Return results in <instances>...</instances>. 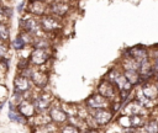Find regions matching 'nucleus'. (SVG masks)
I'll use <instances>...</instances> for the list:
<instances>
[{
  "mask_svg": "<svg viewBox=\"0 0 158 133\" xmlns=\"http://www.w3.org/2000/svg\"><path fill=\"white\" fill-rule=\"evenodd\" d=\"M98 91L100 95H102L104 97H106L110 102H114L116 100H118V95H117V87L115 86V84H112L109 80H104L100 83Z\"/></svg>",
  "mask_w": 158,
  "mask_h": 133,
  "instance_id": "obj_1",
  "label": "nucleus"
},
{
  "mask_svg": "<svg viewBox=\"0 0 158 133\" xmlns=\"http://www.w3.org/2000/svg\"><path fill=\"white\" fill-rule=\"evenodd\" d=\"M85 105L88 108L98 110V108H109L111 106V102L106 97H104L102 95L95 94V95H91L90 97H88L85 100Z\"/></svg>",
  "mask_w": 158,
  "mask_h": 133,
  "instance_id": "obj_2",
  "label": "nucleus"
},
{
  "mask_svg": "<svg viewBox=\"0 0 158 133\" xmlns=\"http://www.w3.org/2000/svg\"><path fill=\"white\" fill-rule=\"evenodd\" d=\"M112 116H114V112L109 108H98V110H94L91 117H93V121L96 126H106L111 119H112Z\"/></svg>",
  "mask_w": 158,
  "mask_h": 133,
  "instance_id": "obj_3",
  "label": "nucleus"
},
{
  "mask_svg": "<svg viewBox=\"0 0 158 133\" xmlns=\"http://www.w3.org/2000/svg\"><path fill=\"white\" fill-rule=\"evenodd\" d=\"M40 25H41V28L44 32H54V31H58L60 28V23L54 17V15L53 16L42 15L41 18H40Z\"/></svg>",
  "mask_w": 158,
  "mask_h": 133,
  "instance_id": "obj_4",
  "label": "nucleus"
},
{
  "mask_svg": "<svg viewBox=\"0 0 158 133\" xmlns=\"http://www.w3.org/2000/svg\"><path fill=\"white\" fill-rule=\"evenodd\" d=\"M49 58L47 48H35L30 55V62L35 65H42Z\"/></svg>",
  "mask_w": 158,
  "mask_h": 133,
  "instance_id": "obj_5",
  "label": "nucleus"
},
{
  "mask_svg": "<svg viewBox=\"0 0 158 133\" xmlns=\"http://www.w3.org/2000/svg\"><path fill=\"white\" fill-rule=\"evenodd\" d=\"M21 26H22L23 31L28 32L30 34H37L38 31L41 30L40 21L36 20V18H33V17L22 18V20H21Z\"/></svg>",
  "mask_w": 158,
  "mask_h": 133,
  "instance_id": "obj_6",
  "label": "nucleus"
},
{
  "mask_svg": "<svg viewBox=\"0 0 158 133\" xmlns=\"http://www.w3.org/2000/svg\"><path fill=\"white\" fill-rule=\"evenodd\" d=\"M49 102H51V95H48V94L38 95V96L33 100L35 110H36L37 112H43V111H46V110L49 108Z\"/></svg>",
  "mask_w": 158,
  "mask_h": 133,
  "instance_id": "obj_7",
  "label": "nucleus"
},
{
  "mask_svg": "<svg viewBox=\"0 0 158 133\" xmlns=\"http://www.w3.org/2000/svg\"><path fill=\"white\" fill-rule=\"evenodd\" d=\"M69 10V5L63 2V1H53L51 5H49V11L52 12V15L59 17V16H64Z\"/></svg>",
  "mask_w": 158,
  "mask_h": 133,
  "instance_id": "obj_8",
  "label": "nucleus"
},
{
  "mask_svg": "<svg viewBox=\"0 0 158 133\" xmlns=\"http://www.w3.org/2000/svg\"><path fill=\"white\" fill-rule=\"evenodd\" d=\"M16 108L20 111V113H22L26 118L27 117H32L33 115H35V112H36V110H35V106H33V102H30L27 99H23L17 106H16Z\"/></svg>",
  "mask_w": 158,
  "mask_h": 133,
  "instance_id": "obj_9",
  "label": "nucleus"
},
{
  "mask_svg": "<svg viewBox=\"0 0 158 133\" xmlns=\"http://www.w3.org/2000/svg\"><path fill=\"white\" fill-rule=\"evenodd\" d=\"M14 86H15V92L23 94V92H26L30 89V79L20 74L19 76L15 78Z\"/></svg>",
  "mask_w": 158,
  "mask_h": 133,
  "instance_id": "obj_10",
  "label": "nucleus"
},
{
  "mask_svg": "<svg viewBox=\"0 0 158 133\" xmlns=\"http://www.w3.org/2000/svg\"><path fill=\"white\" fill-rule=\"evenodd\" d=\"M48 116H49V118H51L53 122H56V123H62V122L67 121V118H68L67 113H65L62 108L56 107V106H51Z\"/></svg>",
  "mask_w": 158,
  "mask_h": 133,
  "instance_id": "obj_11",
  "label": "nucleus"
},
{
  "mask_svg": "<svg viewBox=\"0 0 158 133\" xmlns=\"http://www.w3.org/2000/svg\"><path fill=\"white\" fill-rule=\"evenodd\" d=\"M123 71V75L125 78L133 85V86H139L142 83H141V75L138 73V70H135V69H126V70H122Z\"/></svg>",
  "mask_w": 158,
  "mask_h": 133,
  "instance_id": "obj_12",
  "label": "nucleus"
},
{
  "mask_svg": "<svg viewBox=\"0 0 158 133\" xmlns=\"http://www.w3.org/2000/svg\"><path fill=\"white\" fill-rule=\"evenodd\" d=\"M9 118L12 122H16L20 124H26V122H27L26 117L22 113H20V111L17 108H15V106L11 103H10V108H9Z\"/></svg>",
  "mask_w": 158,
  "mask_h": 133,
  "instance_id": "obj_13",
  "label": "nucleus"
},
{
  "mask_svg": "<svg viewBox=\"0 0 158 133\" xmlns=\"http://www.w3.org/2000/svg\"><path fill=\"white\" fill-rule=\"evenodd\" d=\"M31 80L37 87H43V86H46L48 79H47L46 74H43L41 71H33L31 75Z\"/></svg>",
  "mask_w": 158,
  "mask_h": 133,
  "instance_id": "obj_14",
  "label": "nucleus"
},
{
  "mask_svg": "<svg viewBox=\"0 0 158 133\" xmlns=\"http://www.w3.org/2000/svg\"><path fill=\"white\" fill-rule=\"evenodd\" d=\"M46 7L43 5V1H30V5H28V11H31L33 15L36 16H42L43 12H44Z\"/></svg>",
  "mask_w": 158,
  "mask_h": 133,
  "instance_id": "obj_15",
  "label": "nucleus"
},
{
  "mask_svg": "<svg viewBox=\"0 0 158 133\" xmlns=\"http://www.w3.org/2000/svg\"><path fill=\"white\" fill-rule=\"evenodd\" d=\"M142 131L148 133H158V118H148L146 119Z\"/></svg>",
  "mask_w": 158,
  "mask_h": 133,
  "instance_id": "obj_16",
  "label": "nucleus"
},
{
  "mask_svg": "<svg viewBox=\"0 0 158 133\" xmlns=\"http://www.w3.org/2000/svg\"><path fill=\"white\" fill-rule=\"evenodd\" d=\"M10 38V31L9 27L4 23H0V43L2 42H7Z\"/></svg>",
  "mask_w": 158,
  "mask_h": 133,
  "instance_id": "obj_17",
  "label": "nucleus"
},
{
  "mask_svg": "<svg viewBox=\"0 0 158 133\" xmlns=\"http://www.w3.org/2000/svg\"><path fill=\"white\" fill-rule=\"evenodd\" d=\"M33 47L35 48H49V42L47 38L40 37L33 42Z\"/></svg>",
  "mask_w": 158,
  "mask_h": 133,
  "instance_id": "obj_18",
  "label": "nucleus"
},
{
  "mask_svg": "<svg viewBox=\"0 0 158 133\" xmlns=\"http://www.w3.org/2000/svg\"><path fill=\"white\" fill-rule=\"evenodd\" d=\"M60 131H62V132H75V133H77V132H79V128L75 127V126H73V124H68V126L62 127Z\"/></svg>",
  "mask_w": 158,
  "mask_h": 133,
  "instance_id": "obj_19",
  "label": "nucleus"
},
{
  "mask_svg": "<svg viewBox=\"0 0 158 133\" xmlns=\"http://www.w3.org/2000/svg\"><path fill=\"white\" fill-rule=\"evenodd\" d=\"M151 63H152V69H153L154 74H157L158 73V57L151 58Z\"/></svg>",
  "mask_w": 158,
  "mask_h": 133,
  "instance_id": "obj_20",
  "label": "nucleus"
},
{
  "mask_svg": "<svg viewBox=\"0 0 158 133\" xmlns=\"http://www.w3.org/2000/svg\"><path fill=\"white\" fill-rule=\"evenodd\" d=\"M2 14L6 15V17H11V16H12V10H11V7H10V9H9V7H4V9H2Z\"/></svg>",
  "mask_w": 158,
  "mask_h": 133,
  "instance_id": "obj_21",
  "label": "nucleus"
},
{
  "mask_svg": "<svg viewBox=\"0 0 158 133\" xmlns=\"http://www.w3.org/2000/svg\"><path fill=\"white\" fill-rule=\"evenodd\" d=\"M23 5H25V2H21V4L17 6V11H19V12H22V11H23Z\"/></svg>",
  "mask_w": 158,
  "mask_h": 133,
  "instance_id": "obj_22",
  "label": "nucleus"
},
{
  "mask_svg": "<svg viewBox=\"0 0 158 133\" xmlns=\"http://www.w3.org/2000/svg\"><path fill=\"white\" fill-rule=\"evenodd\" d=\"M2 9H4V7L0 5V15H2Z\"/></svg>",
  "mask_w": 158,
  "mask_h": 133,
  "instance_id": "obj_23",
  "label": "nucleus"
},
{
  "mask_svg": "<svg viewBox=\"0 0 158 133\" xmlns=\"http://www.w3.org/2000/svg\"><path fill=\"white\" fill-rule=\"evenodd\" d=\"M30 1H43V2H44L46 0H30Z\"/></svg>",
  "mask_w": 158,
  "mask_h": 133,
  "instance_id": "obj_24",
  "label": "nucleus"
},
{
  "mask_svg": "<svg viewBox=\"0 0 158 133\" xmlns=\"http://www.w3.org/2000/svg\"><path fill=\"white\" fill-rule=\"evenodd\" d=\"M154 79H156V80H158V73H157V74L154 75Z\"/></svg>",
  "mask_w": 158,
  "mask_h": 133,
  "instance_id": "obj_25",
  "label": "nucleus"
}]
</instances>
